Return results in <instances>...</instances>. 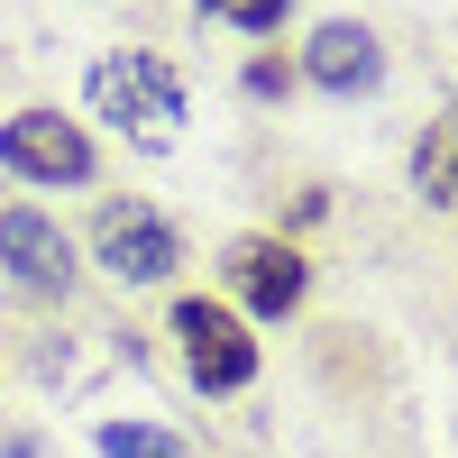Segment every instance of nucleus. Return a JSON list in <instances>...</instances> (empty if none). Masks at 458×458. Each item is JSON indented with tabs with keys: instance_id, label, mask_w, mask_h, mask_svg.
Returning a JSON list of instances; mask_svg holds the SVG:
<instances>
[{
	"instance_id": "f257e3e1",
	"label": "nucleus",
	"mask_w": 458,
	"mask_h": 458,
	"mask_svg": "<svg viewBox=\"0 0 458 458\" xmlns=\"http://www.w3.org/2000/svg\"><path fill=\"white\" fill-rule=\"evenodd\" d=\"M174 349H183V367H193L202 394H239L248 376H257L248 321L229 312V302H211V293H183V302H174Z\"/></svg>"
},
{
	"instance_id": "f03ea898",
	"label": "nucleus",
	"mask_w": 458,
	"mask_h": 458,
	"mask_svg": "<svg viewBox=\"0 0 458 458\" xmlns=\"http://www.w3.org/2000/svg\"><path fill=\"white\" fill-rule=\"evenodd\" d=\"M92 120H120V129H174V120H183V83H174V64H157V55H101V64H92Z\"/></svg>"
},
{
	"instance_id": "7ed1b4c3",
	"label": "nucleus",
	"mask_w": 458,
	"mask_h": 458,
	"mask_svg": "<svg viewBox=\"0 0 458 458\" xmlns=\"http://www.w3.org/2000/svg\"><path fill=\"white\" fill-rule=\"evenodd\" d=\"M0 165L19 183H92V138L64 120V110H19L0 129Z\"/></svg>"
},
{
	"instance_id": "20e7f679",
	"label": "nucleus",
	"mask_w": 458,
	"mask_h": 458,
	"mask_svg": "<svg viewBox=\"0 0 458 458\" xmlns=\"http://www.w3.org/2000/svg\"><path fill=\"white\" fill-rule=\"evenodd\" d=\"M92 257H101L120 284H165L174 266H183L174 229L147 211V202H101V220H92Z\"/></svg>"
},
{
	"instance_id": "39448f33",
	"label": "nucleus",
	"mask_w": 458,
	"mask_h": 458,
	"mask_svg": "<svg viewBox=\"0 0 458 458\" xmlns=\"http://www.w3.org/2000/svg\"><path fill=\"white\" fill-rule=\"evenodd\" d=\"M302 284H312V276H302V257L284 239H239V248H229V293H239L257 321H284L302 302Z\"/></svg>"
},
{
	"instance_id": "423d86ee",
	"label": "nucleus",
	"mask_w": 458,
	"mask_h": 458,
	"mask_svg": "<svg viewBox=\"0 0 458 458\" xmlns=\"http://www.w3.org/2000/svg\"><path fill=\"white\" fill-rule=\"evenodd\" d=\"M0 266H10L19 284H37V293H64L73 284V239L47 220V211H0Z\"/></svg>"
},
{
	"instance_id": "0eeeda50",
	"label": "nucleus",
	"mask_w": 458,
	"mask_h": 458,
	"mask_svg": "<svg viewBox=\"0 0 458 458\" xmlns=\"http://www.w3.org/2000/svg\"><path fill=\"white\" fill-rule=\"evenodd\" d=\"M302 73H312L321 92H367L376 73H386V55H376V37L358 19H321L312 47H302Z\"/></svg>"
},
{
	"instance_id": "6e6552de",
	"label": "nucleus",
	"mask_w": 458,
	"mask_h": 458,
	"mask_svg": "<svg viewBox=\"0 0 458 458\" xmlns=\"http://www.w3.org/2000/svg\"><path fill=\"white\" fill-rule=\"evenodd\" d=\"M412 193L440 202V211H458V110H449V120H431L422 147H412Z\"/></svg>"
},
{
	"instance_id": "1a4fd4ad",
	"label": "nucleus",
	"mask_w": 458,
	"mask_h": 458,
	"mask_svg": "<svg viewBox=\"0 0 458 458\" xmlns=\"http://www.w3.org/2000/svg\"><path fill=\"white\" fill-rule=\"evenodd\" d=\"M92 449H101V458H193V449H183L174 431H157V422H101Z\"/></svg>"
},
{
	"instance_id": "9d476101",
	"label": "nucleus",
	"mask_w": 458,
	"mask_h": 458,
	"mask_svg": "<svg viewBox=\"0 0 458 458\" xmlns=\"http://www.w3.org/2000/svg\"><path fill=\"white\" fill-rule=\"evenodd\" d=\"M211 19H229V28H248V37H266V28H284V0H202Z\"/></svg>"
}]
</instances>
